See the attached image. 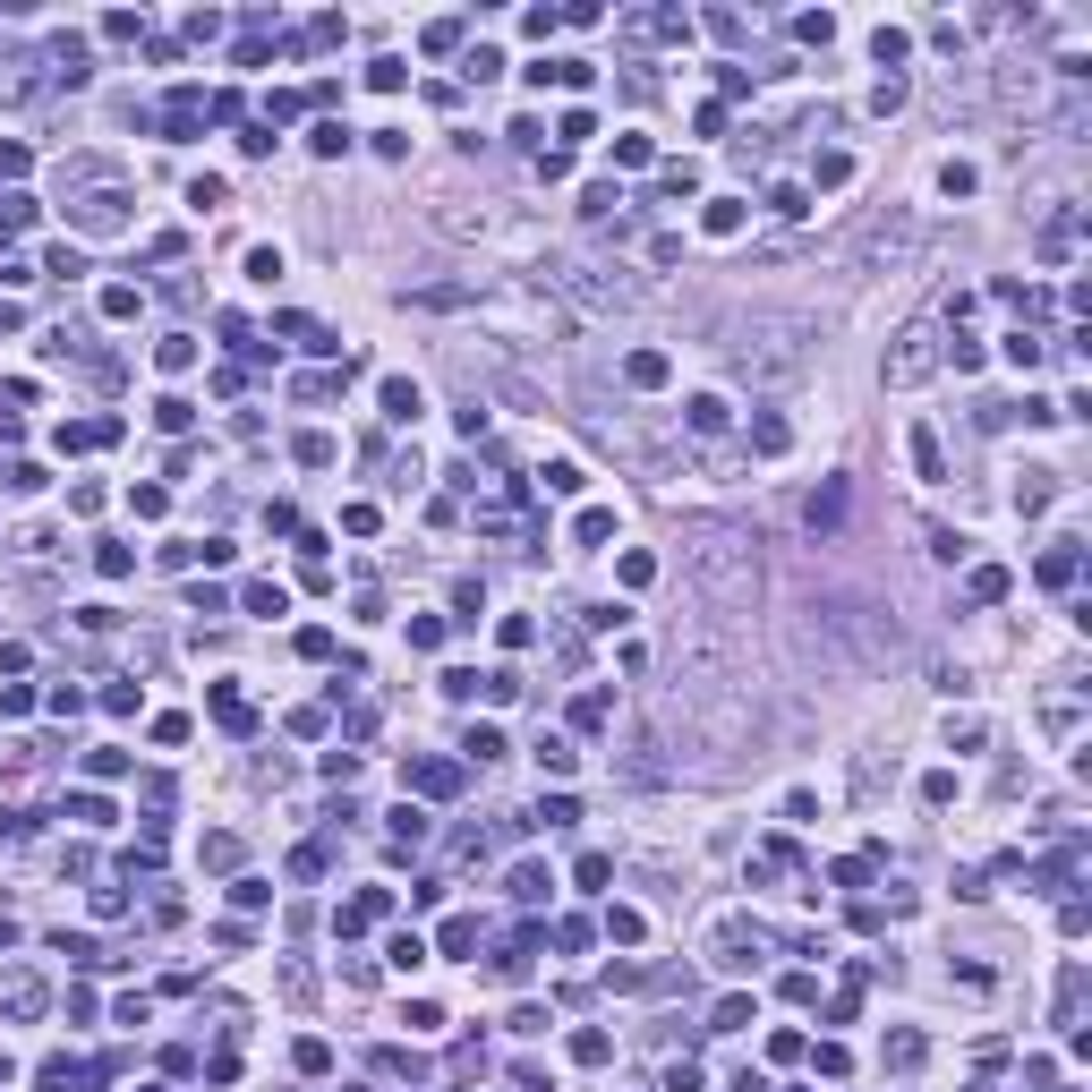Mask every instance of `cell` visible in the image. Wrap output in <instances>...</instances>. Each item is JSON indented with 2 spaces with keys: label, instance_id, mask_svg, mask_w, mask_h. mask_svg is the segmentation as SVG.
<instances>
[{
  "label": "cell",
  "instance_id": "cell-1",
  "mask_svg": "<svg viewBox=\"0 0 1092 1092\" xmlns=\"http://www.w3.org/2000/svg\"><path fill=\"white\" fill-rule=\"evenodd\" d=\"M683 572L709 598V615H751V598H760V538L743 521H717V513L683 521Z\"/></svg>",
  "mask_w": 1092,
  "mask_h": 1092
},
{
  "label": "cell",
  "instance_id": "cell-2",
  "mask_svg": "<svg viewBox=\"0 0 1092 1092\" xmlns=\"http://www.w3.org/2000/svg\"><path fill=\"white\" fill-rule=\"evenodd\" d=\"M538 290H555L572 307H632L640 299V282L623 265H598V256H538Z\"/></svg>",
  "mask_w": 1092,
  "mask_h": 1092
},
{
  "label": "cell",
  "instance_id": "cell-3",
  "mask_svg": "<svg viewBox=\"0 0 1092 1092\" xmlns=\"http://www.w3.org/2000/svg\"><path fill=\"white\" fill-rule=\"evenodd\" d=\"M734 376L743 384H786L794 368H803V325H751V333H734Z\"/></svg>",
  "mask_w": 1092,
  "mask_h": 1092
},
{
  "label": "cell",
  "instance_id": "cell-4",
  "mask_svg": "<svg viewBox=\"0 0 1092 1092\" xmlns=\"http://www.w3.org/2000/svg\"><path fill=\"white\" fill-rule=\"evenodd\" d=\"M939 368H948V333H939L931 317H921V325H905V333H896V342H888V359H880V376L896 384V393H913V384H931Z\"/></svg>",
  "mask_w": 1092,
  "mask_h": 1092
},
{
  "label": "cell",
  "instance_id": "cell-5",
  "mask_svg": "<svg viewBox=\"0 0 1092 1092\" xmlns=\"http://www.w3.org/2000/svg\"><path fill=\"white\" fill-rule=\"evenodd\" d=\"M768 948H776V939L760 931V921H743V913L709 931V964H717V974H751V964H760Z\"/></svg>",
  "mask_w": 1092,
  "mask_h": 1092
},
{
  "label": "cell",
  "instance_id": "cell-6",
  "mask_svg": "<svg viewBox=\"0 0 1092 1092\" xmlns=\"http://www.w3.org/2000/svg\"><path fill=\"white\" fill-rule=\"evenodd\" d=\"M921 248H931V231H921L913 213H880V223L862 231V256L870 265H896V256H921Z\"/></svg>",
  "mask_w": 1092,
  "mask_h": 1092
},
{
  "label": "cell",
  "instance_id": "cell-7",
  "mask_svg": "<svg viewBox=\"0 0 1092 1092\" xmlns=\"http://www.w3.org/2000/svg\"><path fill=\"white\" fill-rule=\"evenodd\" d=\"M580 427H589L606 453H632V461H649V435H640L632 419H623V410H606L598 393H580Z\"/></svg>",
  "mask_w": 1092,
  "mask_h": 1092
},
{
  "label": "cell",
  "instance_id": "cell-8",
  "mask_svg": "<svg viewBox=\"0 0 1092 1092\" xmlns=\"http://www.w3.org/2000/svg\"><path fill=\"white\" fill-rule=\"evenodd\" d=\"M43 1007H52V982L27 974V964H9V974H0V1015H9V1025H35Z\"/></svg>",
  "mask_w": 1092,
  "mask_h": 1092
},
{
  "label": "cell",
  "instance_id": "cell-9",
  "mask_svg": "<svg viewBox=\"0 0 1092 1092\" xmlns=\"http://www.w3.org/2000/svg\"><path fill=\"white\" fill-rule=\"evenodd\" d=\"M78 231H86V239L129 231V197H120V188H86V197H78Z\"/></svg>",
  "mask_w": 1092,
  "mask_h": 1092
},
{
  "label": "cell",
  "instance_id": "cell-10",
  "mask_svg": "<svg viewBox=\"0 0 1092 1092\" xmlns=\"http://www.w3.org/2000/svg\"><path fill=\"white\" fill-rule=\"evenodd\" d=\"M623 35H632V43H683L692 17L683 9H640V17H623Z\"/></svg>",
  "mask_w": 1092,
  "mask_h": 1092
},
{
  "label": "cell",
  "instance_id": "cell-11",
  "mask_svg": "<svg viewBox=\"0 0 1092 1092\" xmlns=\"http://www.w3.org/2000/svg\"><path fill=\"white\" fill-rule=\"evenodd\" d=\"M384 905H393V896H384V888H359L350 905H333V931H342V939H359V931H368V921H384Z\"/></svg>",
  "mask_w": 1092,
  "mask_h": 1092
},
{
  "label": "cell",
  "instance_id": "cell-12",
  "mask_svg": "<svg viewBox=\"0 0 1092 1092\" xmlns=\"http://www.w3.org/2000/svg\"><path fill=\"white\" fill-rule=\"evenodd\" d=\"M401 786H419V794H435V803H444V794H461V768H453V760H410Z\"/></svg>",
  "mask_w": 1092,
  "mask_h": 1092
},
{
  "label": "cell",
  "instance_id": "cell-13",
  "mask_svg": "<svg viewBox=\"0 0 1092 1092\" xmlns=\"http://www.w3.org/2000/svg\"><path fill=\"white\" fill-rule=\"evenodd\" d=\"M803 521H811V538H837V529H845V478H828V487L811 495V513H803Z\"/></svg>",
  "mask_w": 1092,
  "mask_h": 1092
},
{
  "label": "cell",
  "instance_id": "cell-14",
  "mask_svg": "<svg viewBox=\"0 0 1092 1092\" xmlns=\"http://www.w3.org/2000/svg\"><path fill=\"white\" fill-rule=\"evenodd\" d=\"M725 419H734V410H725L717 393H700V401H683V427H692V444H709V435H725Z\"/></svg>",
  "mask_w": 1092,
  "mask_h": 1092
},
{
  "label": "cell",
  "instance_id": "cell-15",
  "mask_svg": "<svg viewBox=\"0 0 1092 1092\" xmlns=\"http://www.w3.org/2000/svg\"><path fill=\"white\" fill-rule=\"evenodd\" d=\"M376 401H384V419H393V427H410V419H419V410H427V401H419V384H410V376H384V393H376Z\"/></svg>",
  "mask_w": 1092,
  "mask_h": 1092
},
{
  "label": "cell",
  "instance_id": "cell-16",
  "mask_svg": "<svg viewBox=\"0 0 1092 1092\" xmlns=\"http://www.w3.org/2000/svg\"><path fill=\"white\" fill-rule=\"evenodd\" d=\"M213 725H223V734H256V709H248L231 683H213Z\"/></svg>",
  "mask_w": 1092,
  "mask_h": 1092
},
{
  "label": "cell",
  "instance_id": "cell-17",
  "mask_svg": "<svg viewBox=\"0 0 1092 1092\" xmlns=\"http://www.w3.org/2000/svg\"><path fill=\"white\" fill-rule=\"evenodd\" d=\"M1050 495H1058V470H1025L1015 478V513H1050Z\"/></svg>",
  "mask_w": 1092,
  "mask_h": 1092
},
{
  "label": "cell",
  "instance_id": "cell-18",
  "mask_svg": "<svg viewBox=\"0 0 1092 1092\" xmlns=\"http://www.w3.org/2000/svg\"><path fill=\"white\" fill-rule=\"evenodd\" d=\"M86 1076H94V1066H78V1058H43L35 1092H86Z\"/></svg>",
  "mask_w": 1092,
  "mask_h": 1092
},
{
  "label": "cell",
  "instance_id": "cell-19",
  "mask_svg": "<svg viewBox=\"0 0 1092 1092\" xmlns=\"http://www.w3.org/2000/svg\"><path fill=\"white\" fill-rule=\"evenodd\" d=\"M623 376H632L640 393H658V384H666L674 368H666V350H632V359H623Z\"/></svg>",
  "mask_w": 1092,
  "mask_h": 1092
},
{
  "label": "cell",
  "instance_id": "cell-20",
  "mask_svg": "<svg viewBox=\"0 0 1092 1092\" xmlns=\"http://www.w3.org/2000/svg\"><path fill=\"white\" fill-rule=\"evenodd\" d=\"M888 1066H896V1076H913V1066L921 1058H931V1041H921V1033H888V1050H880Z\"/></svg>",
  "mask_w": 1092,
  "mask_h": 1092
},
{
  "label": "cell",
  "instance_id": "cell-21",
  "mask_svg": "<svg viewBox=\"0 0 1092 1092\" xmlns=\"http://www.w3.org/2000/svg\"><path fill=\"white\" fill-rule=\"evenodd\" d=\"M913 470H921V478H948V453H939V427H913Z\"/></svg>",
  "mask_w": 1092,
  "mask_h": 1092
},
{
  "label": "cell",
  "instance_id": "cell-22",
  "mask_svg": "<svg viewBox=\"0 0 1092 1092\" xmlns=\"http://www.w3.org/2000/svg\"><path fill=\"white\" fill-rule=\"evenodd\" d=\"M1076 572H1084V555H1076V547H1050V555H1041V589H1066Z\"/></svg>",
  "mask_w": 1092,
  "mask_h": 1092
},
{
  "label": "cell",
  "instance_id": "cell-23",
  "mask_svg": "<svg viewBox=\"0 0 1092 1092\" xmlns=\"http://www.w3.org/2000/svg\"><path fill=\"white\" fill-rule=\"evenodd\" d=\"M794 444V427L776 419V410H760V419H751V453H786Z\"/></svg>",
  "mask_w": 1092,
  "mask_h": 1092
},
{
  "label": "cell",
  "instance_id": "cell-24",
  "mask_svg": "<svg viewBox=\"0 0 1092 1092\" xmlns=\"http://www.w3.org/2000/svg\"><path fill=\"white\" fill-rule=\"evenodd\" d=\"M52 948H60L68 964H120V956H103V948H94L86 931H52Z\"/></svg>",
  "mask_w": 1092,
  "mask_h": 1092
},
{
  "label": "cell",
  "instance_id": "cell-25",
  "mask_svg": "<svg viewBox=\"0 0 1092 1092\" xmlns=\"http://www.w3.org/2000/svg\"><path fill=\"white\" fill-rule=\"evenodd\" d=\"M768 213H776V223H803V213H811V197H803L794 180H776V188H768Z\"/></svg>",
  "mask_w": 1092,
  "mask_h": 1092
},
{
  "label": "cell",
  "instance_id": "cell-26",
  "mask_svg": "<svg viewBox=\"0 0 1092 1092\" xmlns=\"http://www.w3.org/2000/svg\"><path fill=\"white\" fill-rule=\"evenodd\" d=\"M282 999H290V1007H307V999H317V974H307L299 956H282Z\"/></svg>",
  "mask_w": 1092,
  "mask_h": 1092
},
{
  "label": "cell",
  "instance_id": "cell-27",
  "mask_svg": "<svg viewBox=\"0 0 1092 1092\" xmlns=\"http://www.w3.org/2000/svg\"><path fill=\"white\" fill-rule=\"evenodd\" d=\"M282 333H290V342H299V350H342V342H333V333H325L317 317H282Z\"/></svg>",
  "mask_w": 1092,
  "mask_h": 1092
},
{
  "label": "cell",
  "instance_id": "cell-28",
  "mask_svg": "<svg viewBox=\"0 0 1092 1092\" xmlns=\"http://www.w3.org/2000/svg\"><path fill=\"white\" fill-rule=\"evenodd\" d=\"M700 231H709V239H734V231H743V205H734V197H717L709 213H700Z\"/></svg>",
  "mask_w": 1092,
  "mask_h": 1092
},
{
  "label": "cell",
  "instance_id": "cell-29",
  "mask_svg": "<svg viewBox=\"0 0 1092 1092\" xmlns=\"http://www.w3.org/2000/svg\"><path fill=\"white\" fill-rule=\"evenodd\" d=\"M538 768H547V776H572V768H580V751H572L564 734H547V743H538Z\"/></svg>",
  "mask_w": 1092,
  "mask_h": 1092
},
{
  "label": "cell",
  "instance_id": "cell-30",
  "mask_svg": "<svg viewBox=\"0 0 1092 1092\" xmlns=\"http://www.w3.org/2000/svg\"><path fill=\"white\" fill-rule=\"evenodd\" d=\"M410 845H427V811H393V854H410Z\"/></svg>",
  "mask_w": 1092,
  "mask_h": 1092
},
{
  "label": "cell",
  "instance_id": "cell-31",
  "mask_svg": "<svg viewBox=\"0 0 1092 1092\" xmlns=\"http://www.w3.org/2000/svg\"><path fill=\"white\" fill-rule=\"evenodd\" d=\"M1041 725H1050V734H1076V692H1050V700H1041Z\"/></svg>",
  "mask_w": 1092,
  "mask_h": 1092
},
{
  "label": "cell",
  "instance_id": "cell-32",
  "mask_svg": "<svg viewBox=\"0 0 1092 1092\" xmlns=\"http://www.w3.org/2000/svg\"><path fill=\"white\" fill-rule=\"evenodd\" d=\"M572 538H580V547H606V538H615V513H606V504H589V513H580V529H572Z\"/></svg>",
  "mask_w": 1092,
  "mask_h": 1092
},
{
  "label": "cell",
  "instance_id": "cell-33",
  "mask_svg": "<svg viewBox=\"0 0 1092 1092\" xmlns=\"http://www.w3.org/2000/svg\"><path fill=\"white\" fill-rule=\"evenodd\" d=\"M529 956H538V939H529V931H521V939H513V948H504V956H495V974H504V982H521V974H529Z\"/></svg>",
  "mask_w": 1092,
  "mask_h": 1092
},
{
  "label": "cell",
  "instance_id": "cell-34",
  "mask_svg": "<svg viewBox=\"0 0 1092 1092\" xmlns=\"http://www.w3.org/2000/svg\"><path fill=\"white\" fill-rule=\"evenodd\" d=\"M572 1058H580V1066H606V1058H615V1041L589 1025V1033H572Z\"/></svg>",
  "mask_w": 1092,
  "mask_h": 1092
},
{
  "label": "cell",
  "instance_id": "cell-35",
  "mask_svg": "<svg viewBox=\"0 0 1092 1092\" xmlns=\"http://www.w3.org/2000/svg\"><path fill=\"white\" fill-rule=\"evenodd\" d=\"M368 86H376V94H401V86H410V60H393V52H384V60L368 68Z\"/></svg>",
  "mask_w": 1092,
  "mask_h": 1092
},
{
  "label": "cell",
  "instance_id": "cell-36",
  "mask_svg": "<svg viewBox=\"0 0 1092 1092\" xmlns=\"http://www.w3.org/2000/svg\"><path fill=\"white\" fill-rule=\"evenodd\" d=\"M640 931H649V921H640L632 905H606V939H623V948H632V939H640Z\"/></svg>",
  "mask_w": 1092,
  "mask_h": 1092
},
{
  "label": "cell",
  "instance_id": "cell-37",
  "mask_svg": "<svg viewBox=\"0 0 1092 1092\" xmlns=\"http://www.w3.org/2000/svg\"><path fill=\"white\" fill-rule=\"evenodd\" d=\"M188 359H197V342H188V333H162V350H154V368H172V376H180V368H188Z\"/></svg>",
  "mask_w": 1092,
  "mask_h": 1092
},
{
  "label": "cell",
  "instance_id": "cell-38",
  "mask_svg": "<svg viewBox=\"0 0 1092 1092\" xmlns=\"http://www.w3.org/2000/svg\"><path fill=\"white\" fill-rule=\"evenodd\" d=\"M461 751H470V760L487 768V760H504V734H495V725H470V743H461Z\"/></svg>",
  "mask_w": 1092,
  "mask_h": 1092
},
{
  "label": "cell",
  "instance_id": "cell-39",
  "mask_svg": "<svg viewBox=\"0 0 1092 1092\" xmlns=\"http://www.w3.org/2000/svg\"><path fill=\"white\" fill-rule=\"evenodd\" d=\"M94 572H103V580H129L137 555H129V547H94Z\"/></svg>",
  "mask_w": 1092,
  "mask_h": 1092
},
{
  "label": "cell",
  "instance_id": "cell-40",
  "mask_svg": "<svg viewBox=\"0 0 1092 1092\" xmlns=\"http://www.w3.org/2000/svg\"><path fill=\"white\" fill-rule=\"evenodd\" d=\"M384 956H393L401 974H419V964H427V939H419V931H401V939H393V948H384Z\"/></svg>",
  "mask_w": 1092,
  "mask_h": 1092
},
{
  "label": "cell",
  "instance_id": "cell-41",
  "mask_svg": "<svg viewBox=\"0 0 1092 1092\" xmlns=\"http://www.w3.org/2000/svg\"><path fill=\"white\" fill-rule=\"evenodd\" d=\"M870 52H880V60L896 68V60H905V52H913V35H905V27H880V35H870Z\"/></svg>",
  "mask_w": 1092,
  "mask_h": 1092
},
{
  "label": "cell",
  "instance_id": "cell-42",
  "mask_svg": "<svg viewBox=\"0 0 1092 1092\" xmlns=\"http://www.w3.org/2000/svg\"><path fill=\"white\" fill-rule=\"evenodd\" d=\"M572 725H580V734H598V725H606V692H580L572 700Z\"/></svg>",
  "mask_w": 1092,
  "mask_h": 1092
},
{
  "label": "cell",
  "instance_id": "cell-43",
  "mask_svg": "<svg viewBox=\"0 0 1092 1092\" xmlns=\"http://www.w3.org/2000/svg\"><path fill=\"white\" fill-rule=\"evenodd\" d=\"M1007 589H1015V580H1007V572H999V564H982V572H974V598H982V606H999V598H1007Z\"/></svg>",
  "mask_w": 1092,
  "mask_h": 1092
},
{
  "label": "cell",
  "instance_id": "cell-44",
  "mask_svg": "<svg viewBox=\"0 0 1092 1092\" xmlns=\"http://www.w3.org/2000/svg\"><path fill=\"white\" fill-rule=\"evenodd\" d=\"M751 1025V999H717V1015H709V1033H743Z\"/></svg>",
  "mask_w": 1092,
  "mask_h": 1092
},
{
  "label": "cell",
  "instance_id": "cell-45",
  "mask_svg": "<svg viewBox=\"0 0 1092 1092\" xmlns=\"http://www.w3.org/2000/svg\"><path fill=\"white\" fill-rule=\"evenodd\" d=\"M1076 999H1084V974L1066 964V974H1058V1025H1076Z\"/></svg>",
  "mask_w": 1092,
  "mask_h": 1092
},
{
  "label": "cell",
  "instance_id": "cell-46",
  "mask_svg": "<svg viewBox=\"0 0 1092 1092\" xmlns=\"http://www.w3.org/2000/svg\"><path fill=\"white\" fill-rule=\"evenodd\" d=\"M307 145H317V154H350V129H342V120H317V137H307Z\"/></svg>",
  "mask_w": 1092,
  "mask_h": 1092
},
{
  "label": "cell",
  "instance_id": "cell-47",
  "mask_svg": "<svg viewBox=\"0 0 1092 1092\" xmlns=\"http://www.w3.org/2000/svg\"><path fill=\"white\" fill-rule=\"evenodd\" d=\"M794 35H803V43H837V17L811 9V17H794Z\"/></svg>",
  "mask_w": 1092,
  "mask_h": 1092
},
{
  "label": "cell",
  "instance_id": "cell-48",
  "mask_svg": "<svg viewBox=\"0 0 1092 1092\" xmlns=\"http://www.w3.org/2000/svg\"><path fill=\"white\" fill-rule=\"evenodd\" d=\"M811 180H819V188H845V180H854V162H845V154H819Z\"/></svg>",
  "mask_w": 1092,
  "mask_h": 1092
},
{
  "label": "cell",
  "instance_id": "cell-49",
  "mask_svg": "<svg viewBox=\"0 0 1092 1092\" xmlns=\"http://www.w3.org/2000/svg\"><path fill=\"white\" fill-rule=\"evenodd\" d=\"M282 606H290V598L274 589V580H248V615H282Z\"/></svg>",
  "mask_w": 1092,
  "mask_h": 1092
},
{
  "label": "cell",
  "instance_id": "cell-50",
  "mask_svg": "<svg viewBox=\"0 0 1092 1092\" xmlns=\"http://www.w3.org/2000/svg\"><path fill=\"white\" fill-rule=\"evenodd\" d=\"M513 896H521V905H538V896H547V870L521 862V870H513Z\"/></svg>",
  "mask_w": 1092,
  "mask_h": 1092
},
{
  "label": "cell",
  "instance_id": "cell-51",
  "mask_svg": "<svg viewBox=\"0 0 1092 1092\" xmlns=\"http://www.w3.org/2000/svg\"><path fill=\"white\" fill-rule=\"evenodd\" d=\"M658 188H666V197H692V188H700V172H692V162H666V172H658Z\"/></svg>",
  "mask_w": 1092,
  "mask_h": 1092
},
{
  "label": "cell",
  "instance_id": "cell-52",
  "mask_svg": "<svg viewBox=\"0 0 1092 1092\" xmlns=\"http://www.w3.org/2000/svg\"><path fill=\"white\" fill-rule=\"evenodd\" d=\"M538 819H547V828H572V819H580V803H572V794H547V803H538Z\"/></svg>",
  "mask_w": 1092,
  "mask_h": 1092
},
{
  "label": "cell",
  "instance_id": "cell-53",
  "mask_svg": "<svg viewBox=\"0 0 1092 1092\" xmlns=\"http://www.w3.org/2000/svg\"><path fill=\"white\" fill-rule=\"evenodd\" d=\"M103 35H111V43H137V35H145V17H137V9H111V17H103Z\"/></svg>",
  "mask_w": 1092,
  "mask_h": 1092
},
{
  "label": "cell",
  "instance_id": "cell-54",
  "mask_svg": "<svg viewBox=\"0 0 1092 1092\" xmlns=\"http://www.w3.org/2000/svg\"><path fill=\"white\" fill-rule=\"evenodd\" d=\"M658 580V555H623V589H649Z\"/></svg>",
  "mask_w": 1092,
  "mask_h": 1092
},
{
  "label": "cell",
  "instance_id": "cell-55",
  "mask_svg": "<svg viewBox=\"0 0 1092 1092\" xmlns=\"http://www.w3.org/2000/svg\"><path fill=\"white\" fill-rule=\"evenodd\" d=\"M478 948V921H444V956H470Z\"/></svg>",
  "mask_w": 1092,
  "mask_h": 1092
},
{
  "label": "cell",
  "instance_id": "cell-56",
  "mask_svg": "<svg viewBox=\"0 0 1092 1092\" xmlns=\"http://www.w3.org/2000/svg\"><path fill=\"white\" fill-rule=\"evenodd\" d=\"M0 223H9V231H27V223H35V197H17V188H9V197H0Z\"/></svg>",
  "mask_w": 1092,
  "mask_h": 1092
},
{
  "label": "cell",
  "instance_id": "cell-57",
  "mask_svg": "<svg viewBox=\"0 0 1092 1092\" xmlns=\"http://www.w3.org/2000/svg\"><path fill=\"white\" fill-rule=\"evenodd\" d=\"M1007 359H1015V368H1041V359H1050V350H1041L1033 333H1007Z\"/></svg>",
  "mask_w": 1092,
  "mask_h": 1092
},
{
  "label": "cell",
  "instance_id": "cell-58",
  "mask_svg": "<svg viewBox=\"0 0 1092 1092\" xmlns=\"http://www.w3.org/2000/svg\"><path fill=\"white\" fill-rule=\"evenodd\" d=\"M299 461L307 470H333V435H299Z\"/></svg>",
  "mask_w": 1092,
  "mask_h": 1092
},
{
  "label": "cell",
  "instance_id": "cell-59",
  "mask_svg": "<svg viewBox=\"0 0 1092 1092\" xmlns=\"http://www.w3.org/2000/svg\"><path fill=\"white\" fill-rule=\"evenodd\" d=\"M68 819H86V828H103V819H111V803H103V794H78V803H68Z\"/></svg>",
  "mask_w": 1092,
  "mask_h": 1092
},
{
  "label": "cell",
  "instance_id": "cell-60",
  "mask_svg": "<svg viewBox=\"0 0 1092 1092\" xmlns=\"http://www.w3.org/2000/svg\"><path fill=\"white\" fill-rule=\"evenodd\" d=\"M239 862V837H205V870H231Z\"/></svg>",
  "mask_w": 1092,
  "mask_h": 1092
},
{
  "label": "cell",
  "instance_id": "cell-61",
  "mask_svg": "<svg viewBox=\"0 0 1092 1092\" xmlns=\"http://www.w3.org/2000/svg\"><path fill=\"white\" fill-rule=\"evenodd\" d=\"M9 939H17V931H9V921H0V948H9Z\"/></svg>",
  "mask_w": 1092,
  "mask_h": 1092
}]
</instances>
